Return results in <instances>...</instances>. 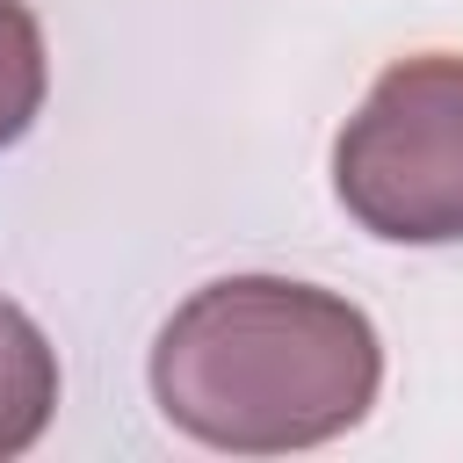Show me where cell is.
I'll use <instances>...</instances> for the list:
<instances>
[{"label": "cell", "instance_id": "6da1fadb", "mask_svg": "<svg viewBox=\"0 0 463 463\" xmlns=\"http://www.w3.org/2000/svg\"><path fill=\"white\" fill-rule=\"evenodd\" d=\"M383 340L362 304L297 275H217L152 340V405L203 449L289 456L369 420Z\"/></svg>", "mask_w": 463, "mask_h": 463}, {"label": "cell", "instance_id": "7a4b0ae2", "mask_svg": "<svg viewBox=\"0 0 463 463\" xmlns=\"http://www.w3.org/2000/svg\"><path fill=\"white\" fill-rule=\"evenodd\" d=\"M333 195L369 239H463V51H420L376 72L333 137Z\"/></svg>", "mask_w": 463, "mask_h": 463}, {"label": "cell", "instance_id": "277c9868", "mask_svg": "<svg viewBox=\"0 0 463 463\" xmlns=\"http://www.w3.org/2000/svg\"><path fill=\"white\" fill-rule=\"evenodd\" d=\"M43 94H51L43 29H36L29 0H0V152L43 116Z\"/></svg>", "mask_w": 463, "mask_h": 463}, {"label": "cell", "instance_id": "3957f363", "mask_svg": "<svg viewBox=\"0 0 463 463\" xmlns=\"http://www.w3.org/2000/svg\"><path fill=\"white\" fill-rule=\"evenodd\" d=\"M51 412H58V347L14 297H0V463L36 449Z\"/></svg>", "mask_w": 463, "mask_h": 463}]
</instances>
